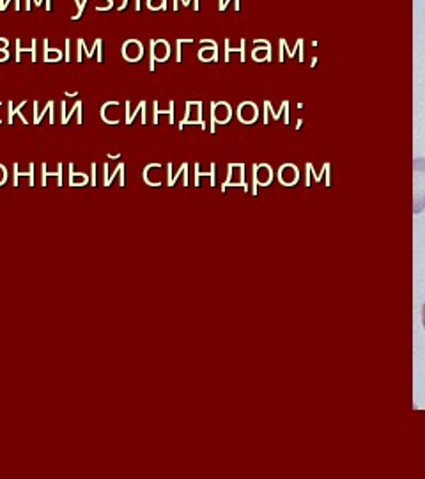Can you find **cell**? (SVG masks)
Listing matches in <instances>:
<instances>
[{
    "instance_id": "7a4b0ae2",
    "label": "cell",
    "mask_w": 425,
    "mask_h": 479,
    "mask_svg": "<svg viewBox=\"0 0 425 479\" xmlns=\"http://www.w3.org/2000/svg\"><path fill=\"white\" fill-rule=\"evenodd\" d=\"M143 55V47L142 43L137 41V39H128L124 45H122V57L128 60V62H137L140 60Z\"/></svg>"
},
{
    "instance_id": "8fae6325",
    "label": "cell",
    "mask_w": 425,
    "mask_h": 479,
    "mask_svg": "<svg viewBox=\"0 0 425 479\" xmlns=\"http://www.w3.org/2000/svg\"><path fill=\"white\" fill-rule=\"evenodd\" d=\"M7 179V170H5V167L4 165H0V185Z\"/></svg>"
},
{
    "instance_id": "5b68a950",
    "label": "cell",
    "mask_w": 425,
    "mask_h": 479,
    "mask_svg": "<svg viewBox=\"0 0 425 479\" xmlns=\"http://www.w3.org/2000/svg\"><path fill=\"white\" fill-rule=\"evenodd\" d=\"M69 181H71L73 187H80V185H87L89 178L85 174H76L73 172V165H71V176H69Z\"/></svg>"
},
{
    "instance_id": "52a82bcc",
    "label": "cell",
    "mask_w": 425,
    "mask_h": 479,
    "mask_svg": "<svg viewBox=\"0 0 425 479\" xmlns=\"http://www.w3.org/2000/svg\"><path fill=\"white\" fill-rule=\"evenodd\" d=\"M114 5V0H99L96 5V11H108Z\"/></svg>"
},
{
    "instance_id": "4fadbf2b",
    "label": "cell",
    "mask_w": 425,
    "mask_h": 479,
    "mask_svg": "<svg viewBox=\"0 0 425 479\" xmlns=\"http://www.w3.org/2000/svg\"><path fill=\"white\" fill-rule=\"evenodd\" d=\"M126 112H130V102L126 103ZM133 115L135 114H131L130 117H126V123H131V121H133Z\"/></svg>"
},
{
    "instance_id": "ba28073f",
    "label": "cell",
    "mask_w": 425,
    "mask_h": 479,
    "mask_svg": "<svg viewBox=\"0 0 425 479\" xmlns=\"http://www.w3.org/2000/svg\"><path fill=\"white\" fill-rule=\"evenodd\" d=\"M76 2H78V11L73 14V20H78L82 16V13H84L85 5H87V0H76Z\"/></svg>"
},
{
    "instance_id": "6da1fadb",
    "label": "cell",
    "mask_w": 425,
    "mask_h": 479,
    "mask_svg": "<svg viewBox=\"0 0 425 479\" xmlns=\"http://www.w3.org/2000/svg\"><path fill=\"white\" fill-rule=\"evenodd\" d=\"M413 201L415 213H420L425 208V158L413 161Z\"/></svg>"
},
{
    "instance_id": "9a60e30c",
    "label": "cell",
    "mask_w": 425,
    "mask_h": 479,
    "mask_svg": "<svg viewBox=\"0 0 425 479\" xmlns=\"http://www.w3.org/2000/svg\"><path fill=\"white\" fill-rule=\"evenodd\" d=\"M36 5H41V0H36Z\"/></svg>"
},
{
    "instance_id": "5bb4252c",
    "label": "cell",
    "mask_w": 425,
    "mask_h": 479,
    "mask_svg": "<svg viewBox=\"0 0 425 479\" xmlns=\"http://www.w3.org/2000/svg\"><path fill=\"white\" fill-rule=\"evenodd\" d=\"M422 325L425 328V304H424V309H422Z\"/></svg>"
},
{
    "instance_id": "3957f363",
    "label": "cell",
    "mask_w": 425,
    "mask_h": 479,
    "mask_svg": "<svg viewBox=\"0 0 425 479\" xmlns=\"http://www.w3.org/2000/svg\"><path fill=\"white\" fill-rule=\"evenodd\" d=\"M169 45L165 41H151V68L154 66V60H165L169 57Z\"/></svg>"
},
{
    "instance_id": "8992f818",
    "label": "cell",
    "mask_w": 425,
    "mask_h": 479,
    "mask_svg": "<svg viewBox=\"0 0 425 479\" xmlns=\"http://www.w3.org/2000/svg\"><path fill=\"white\" fill-rule=\"evenodd\" d=\"M20 39H16V60H20V53L21 52H30L32 53V60H36V39H32V45H30V48H23L20 45Z\"/></svg>"
},
{
    "instance_id": "277c9868",
    "label": "cell",
    "mask_w": 425,
    "mask_h": 479,
    "mask_svg": "<svg viewBox=\"0 0 425 479\" xmlns=\"http://www.w3.org/2000/svg\"><path fill=\"white\" fill-rule=\"evenodd\" d=\"M43 47H45V60H47V62H53V60L62 59V53H60L59 48H50V47H48V39H45V41H43Z\"/></svg>"
},
{
    "instance_id": "9c48e42d",
    "label": "cell",
    "mask_w": 425,
    "mask_h": 479,
    "mask_svg": "<svg viewBox=\"0 0 425 479\" xmlns=\"http://www.w3.org/2000/svg\"><path fill=\"white\" fill-rule=\"evenodd\" d=\"M149 7L151 9H163L165 0H149Z\"/></svg>"
},
{
    "instance_id": "30bf717a",
    "label": "cell",
    "mask_w": 425,
    "mask_h": 479,
    "mask_svg": "<svg viewBox=\"0 0 425 479\" xmlns=\"http://www.w3.org/2000/svg\"><path fill=\"white\" fill-rule=\"evenodd\" d=\"M25 105V103H21L20 106H18V110H16V114L18 112L21 110V106ZM13 115H14V110H13V103H9V123H13Z\"/></svg>"
},
{
    "instance_id": "7c38bea8",
    "label": "cell",
    "mask_w": 425,
    "mask_h": 479,
    "mask_svg": "<svg viewBox=\"0 0 425 479\" xmlns=\"http://www.w3.org/2000/svg\"><path fill=\"white\" fill-rule=\"evenodd\" d=\"M69 47H71V41L66 39V60H71V57H69Z\"/></svg>"
}]
</instances>
